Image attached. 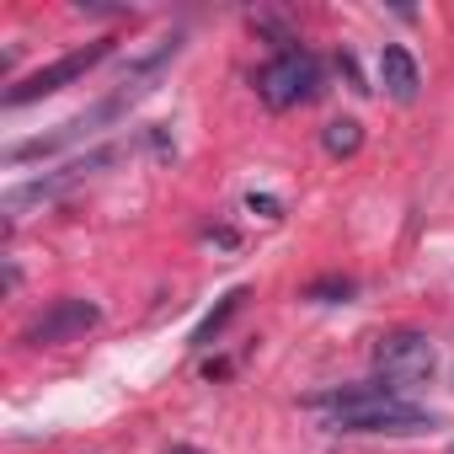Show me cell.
Wrapping results in <instances>:
<instances>
[{
  "mask_svg": "<svg viewBox=\"0 0 454 454\" xmlns=\"http://www.w3.org/2000/svg\"><path fill=\"white\" fill-rule=\"evenodd\" d=\"M310 406L326 417V427L337 433H422L433 427L438 417L411 406L401 390L390 385H348V390H326V395H310Z\"/></svg>",
  "mask_w": 454,
  "mask_h": 454,
  "instance_id": "1",
  "label": "cell"
},
{
  "mask_svg": "<svg viewBox=\"0 0 454 454\" xmlns=\"http://www.w3.org/2000/svg\"><path fill=\"white\" fill-rule=\"evenodd\" d=\"M321 91V65H316V54H305V49H278L262 70H257V97L268 102V107H300V102H310Z\"/></svg>",
  "mask_w": 454,
  "mask_h": 454,
  "instance_id": "2",
  "label": "cell"
},
{
  "mask_svg": "<svg viewBox=\"0 0 454 454\" xmlns=\"http://www.w3.org/2000/svg\"><path fill=\"white\" fill-rule=\"evenodd\" d=\"M107 54H113V38H97V43H86V49H75V54H65V59H54V65L33 70L27 81H17V86L6 91V107H27V102H38V97H54V91H65L70 81L91 75V70H97Z\"/></svg>",
  "mask_w": 454,
  "mask_h": 454,
  "instance_id": "3",
  "label": "cell"
},
{
  "mask_svg": "<svg viewBox=\"0 0 454 454\" xmlns=\"http://www.w3.org/2000/svg\"><path fill=\"white\" fill-rule=\"evenodd\" d=\"M118 155H123L118 145H102V150H91V155H75L70 166H59V171L38 176V182H22V187H12V192H6V214H12V219H22V208H27V203H49V198H59V192L81 187L86 176L107 171V166H113Z\"/></svg>",
  "mask_w": 454,
  "mask_h": 454,
  "instance_id": "4",
  "label": "cell"
},
{
  "mask_svg": "<svg viewBox=\"0 0 454 454\" xmlns=\"http://www.w3.org/2000/svg\"><path fill=\"white\" fill-rule=\"evenodd\" d=\"M374 369L390 380V390H411L433 374V342L427 332H385L374 342Z\"/></svg>",
  "mask_w": 454,
  "mask_h": 454,
  "instance_id": "5",
  "label": "cell"
},
{
  "mask_svg": "<svg viewBox=\"0 0 454 454\" xmlns=\"http://www.w3.org/2000/svg\"><path fill=\"white\" fill-rule=\"evenodd\" d=\"M97 321H102V310H97L91 300H54V305H49L38 321H27L22 342H33V348H59V342H75V337H86Z\"/></svg>",
  "mask_w": 454,
  "mask_h": 454,
  "instance_id": "6",
  "label": "cell"
},
{
  "mask_svg": "<svg viewBox=\"0 0 454 454\" xmlns=\"http://www.w3.org/2000/svg\"><path fill=\"white\" fill-rule=\"evenodd\" d=\"M380 81H385V91H390L395 102H417L422 75H417V59H411L401 43H385V54H380Z\"/></svg>",
  "mask_w": 454,
  "mask_h": 454,
  "instance_id": "7",
  "label": "cell"
},
{
  "mask_svg": "<svg viewBox=\"0 0 454 454\" xmlns=\"http://www.w3.org/2000/svg\"><path fill=\"white\" fill-rule=\"evenodd\" d=\"M321 145H326V155H358V145H364L358 118H332L326 134H321Z\"/></svg>",
  "mask_w": 454,
  "mask_h": 454,
  "instance_id": "8",
  "label": "cell"
},
{
  "mask_svg": "<svg viewBox=\"0 0 454 454\" xmlns=\"http://www.w3.org/2000/svg\"><path fill=\"white\" fill-rule=\"evenodd\" d=\"M241 300H247V294H241V289H231V294H224V305H219V310H214V316H208V321H203V326H198V332H192V342H208V337H214V332H219V326H224V321H231V310H236V305H241Z\"/></svg>",
  "mask_w": 454,
  "mask_h": 454,
  "instance_id": "9",
  "label": "cell"
},
{
  "mask_svg": "<svg viewBox=\"0 0 454 454\" xmlns=\"http://www.w3.org/2000/svg\"><path fill=\"white\" fill-rule=\"evenodd\" d=\"M332 294H342V300H348V294H353V284H348V278H321V284L310 289V300H332Z\"/></svg>",
  "mask_w": 454,
  "mask_h": 454,
  "instance_id": "10",
  "label": "cell"
},
{
  "mask_svg": "<svg viewBox=\"0 0 454 454\" xmlns=\"http://www.w3.org/2000/svg\"><path fill=\"white\" fill-rule=\"evenodd\" d=\"M166 454H203V449H192V443H171Z\"/></svg>",
  "mask_w": 454,
  "mask_h": 454,
  "instance_id": "11",
  "label": "cell"
},
{
  "mask_svg": "<svg viewBox=\"0 0 454 454\" xmlns=\"http://www.w3.org/2000/svg\"><path fill=\"white\" fill-rule=\"evenodd\" d=\"M449 454H454V449H449Z\"/></svg>",
  "mask_w": 454,
  "mask_h": 454,
  "instance_id": "12",
  "label": "cell"
}]
</instances>
